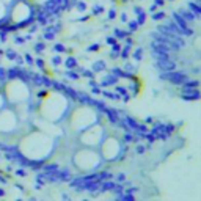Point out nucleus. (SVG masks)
I'll return each mask as SVG.
<instances>
[{
  "label": "nucleus",
  "mask_w": 201,
  "mask_h": 201,
  "mask_svg": "<svg viewBox=\"0 0 201 201\" xmlns=\"http://www.w3.org/2000/svg\"><path fill=\"white\" fill-rule=\"evenodd\" d=\"M18 149L30 162H43L50 157V154L55 149V137L49 135V133L39 130V129H33L27 132L25 135L21 137L18 143Z\"/></svg>",
  "instance_id": "1"
},
{
  "label": "nucleus",
  "mask_w": 201,
  "mask_h": 201,
  "mask_svg": "<svg viewBox=\"0 0 201 201\" xmlns=\"http://www.w3.org/2000/svg\"><path fill=\"white\" fill-rule=\"evenodd\" d=\"M69 110V100L58 91H47L36 107V113L41 120L60 124Z\"/></svg>",
  "instance_id": "2"
},
{
  "label": "nucleus",
  "mask_w": 201,
  "mask_h": 201,
  "mask_svg": "<svg viewBox=\"0 0 201 201\" xmlns=\"http://www.w3.org/2000/svg\"><path fill=\"white\" fill-rule=\"evenodd\" d=\"M64 124L66 129L71 133H77L82 132L83 129H87L88 126L94 124L99 121V115L96 112V109H93L91 105H85V104H80L76 107H69L68 113L64 116Z\"/></svg>",
  "instance_id": "3"
},
{
  "label": "nucleus",
  "mask_w": 201,
  "mask_h": 201,
  "mask_svg": "<svg viewBox=\"0 0 201 201\" xmlns=\"http://www.w3.org/2000/svg\"><path fill=\"white\" fill-rule=\"evenodd\" d=\"M102 162L104 160H102V157H100L97 148L80 146L79 149L74 151V154H72V165L82 173L94 171Z\"/></svg>",
  "instance_id": "4"
},
{
  "label": "nucleus",
  "mask_w": 201,
  "mask_h": 201,
  "mask_svg": "<svg viewBox=\"0 0 201 201\" xmlns=\"http://www.w3.org/2000/svg\"><path fill=\"white\" fill-rule=\"evenodd\" d=\"M2 93L6 99L8 105H16V104L25 102V100H30V97H31V90L22 79L8 80L3 85Z\"/></svg>",
  "instance_id": "5"
},
{
  "label": "nucleus",
  "mask_w": 201,
  "mask_h": 201,
  "mask_svg": "<svg viewBox=\"0 0 201 201\" xmlns=\"http://www.w3.org/2000/svg\"><path fill=\"white\" fill-rule=\"evenodd\" d=\"M104 137H105V129L99 121L77 133V140L80 146H88V148H97L100 142L104 140Z\"/></svg>",
  "instance_id": "6"
},
{
  "label": "nucleus",
  "mask_w": 201,
  "mask_h": 201,
  "mask_svg": "<svg viewBox=\"0 0 201 201\" xmlns=\"http://www.w3.org/2000/svg\"><path fill=\"white\" fill-rule=\"evenodd\" d=\"M31 14H33V10H31V5L27 2V0H14L13 5L8 8V16L6 18L16 24H25L31 19Z\"/></svg>",
  "instance_id": "7"
},
{
  "label": "nucleus",
  "mask_w": 201,
  "mask_h": 201,
  "mask_svg": "<svg viewBox=\"0 0 201 201\" xmlns=\"http://www.w3.org/2000/svg\"><path fill=\"white\" fill-rule=\"evenodd\" d=\"M21 126V120L18 118L13 107L6 105L0 110V135H11Z\"/></svg>",
  "instance_id": "8"
},
{
  "label": "nucleus",
  "mask_w": 201,
  "mask_h": 201,
  "mask_svg": "<svg viewBox=\"0 0 201 201\" xmlns=\"http://www.w3.org/2000/svg\"><path fill=\"white\" fill-rule=\"evenodd\" d=\"M99 149V154L102 157L104 162H112L115 159H118V156L121 154V142L116 138V137H104V140L100 142V145L97 146Z\"/></svg>",
  "instance_id": "9"
},
{
  "label": "nucleus",
  "mask_w": 201,
  "mask_h": 201,
  "mask_svg": "<svg viewBox=\"0 0 201 201\" xmlns=\"http://www.w3.org/2000/svg\"><path fill=\"white\" fill-rule=\"evenodd\" d=\"M6 16H8V6L0 0V22H3L6 19Z\"/></svg>",
  "instance_id": "10"
},
{
  "label": "nucleus",
  "mask_w": 201,
  "mask_h": 201,
  "mask_svg": "<svg viewBox=\"0 0 201 201\" xmlns=\"http://www.w3.org/2000/svg\"><path fill=\"white\" fill-rule=\"evenodd\" d=\"M27 2L31 5V6H41V5H44V3H47L49 0H27Z\"/></svg>",
  "instance_id": "11"
},
{
  "label": "nucleus",
  "mask_w": 201,
  "mask_h": 201,
  "mask_svg": "<svg viewBox=\"0 0 201 201\" xmlns=\"http://www.w3.org/2000/svg\"><path fill=\"white\" fill-rule=\"evenodd\" d=\"M8 104H6V99H5V96H3V93L0 91V110H2L3 107H6Z\"/></svg>",
  "instance_id": "12"
},
{
  "label": "nucleus",
  "mask_w": 201,
  "mask_h": 201,
  "mask_svg": "<svg viewBox=\"0 0 201 201\" xmlns=\"http://www.w3.org/2000/svg\"><path fill=\"white\" fill-rule=\"evenodd\" d=\"M2 2H3V3H5V5H6V6L10 8V6L13 5V2H14V0H2Z\"/></svg>",
  "instance_id": "13"
}]
</instances>
